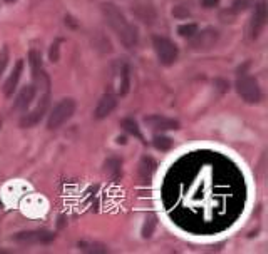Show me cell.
<instances>
[{
	"label": "cell",
	"mask_w": 268,
	"mask_h": 254,
	"mask_svg": "<svg viewBox=\"0 0 268 254\" xmlns=\"http://www.w3.org/2000/svg\"><path fill=\"white\" fill-rule=\"evenodd\" d=\"M156 169H158V162L152 159V157H150V156L142 157L140 162V176L142 181H150L152 174L156 172Z\"/></svg>",
	"instance_id": "cell-14"
},
{
	"label": "cell",
	"mask_w": 268,
	"mask_h": 254,
	"mask_svg": "<svg viewBox=\"0 0 268 254\" xmlns=\"http://www.w3.org/2000/svg\"><path fill=\"white\" fill-rule=\"evenodd\" d=\"M268 20V10H266V2H258L255 7V13H253V20H252V37L253 39H258L260 37L262 30L265 28Z\"/></svg>",
	"instance_id": "cell-8"
},
{
	"label": "cell",
	"mask_w": 268,
	"mask_h": 254,
	"mask_svg": "<svg viewBox=\"0 0 268 254\" xmlns=\"http://www.w3.org/2000/svg\"><path fill=\"white\" fill-rule=\"evenodd\" d=\"M121 167H122V161L118 159V157H109L104 162V172L114 181H118L121 177Z\"/></svg>",
	"instance_id": "cell-15"
},
{
	"label": "cell",
	"mask_w": 268,
	"mask_h": 254,
	"mask_svg": "<svg viewBox=\"0 0 268 254\" xmlns=\"http://www.w3.org/2000/svg\"><path fill=\"white\" fill-rule=\"evenodd\" d=\"M79 248L84 249V251H90V253H106L108 249L102 246H98V244H88V243H79Z\"/></svg>",
	"instance_id": "cell-21"
},
{
	"label": "cell",
	"mask_w": 268,
	"mask_h": 254,
	"mask_svg": "<svg viewBox=\"0 0 268 254\" xmlns=\"http://www.w3.org/2000/svg\"><path fill=\"white\" fill-rule=\"evenodd\" d=\"M178 33L183 39H193L198 33V25L196 23H183V25L178 27Z\"/></svg>",
	"instance_id": "cell-18"
},
{
	"label": "cell",
	"mask_w": 268,
	"mask_h": 254,
	"mask_svg": "<svg viewBox=\"0 0 268 254\" xmlns=\"http://www.w3.org/2000/svg\"><path fill=\"white\" fill-rule=\"evenodd\" d=\"M156 224H158V219L154 214H151L150 218H146L144 224H142V238H151L156 229Z\"/></svg>",
	"instance_id": "cell-20"
},
{
	"label": "cell",
	"mask_w": 268,
	"mask_h": 254,
	"mask_svg": "<svg viewBox=\"0 0 268 254\" xmlns=\"http://www.w3.org/2000/svg\"><path fill=\"white\" fill-rule=\"evenodd\" d=\"M236 92L240 94V97L248 104H256L260 102L263 94L262 87L258 84V80L253 75L248 74H240V77L236 79Z\"/></svg>",
	"instance_id": "cell-2"
},
{
	"label": "cell",
	"mask_w": 268,
	"mask_h": 254,
	"mask_svg": "<svg viewBox=\"0 0 268 254\" xmlns=\"http://www.w3.org/2000/svg\"><path fill=\"white\" fill-rule=\"evenodd\" d=\"M152 45H154V50L158 54V59L162 65H173L176 59H178V47H176L174 42H171L166 37H154L152 39Z\"/></svg>",
	"instance_id": "cell-4"
},
{
	"label": "cell",
	"mask_w": 268,
	"mask_h": 254,
	"mask_svg": "<svg viewBox=\"0 0 268 254\" xmlns=\"http://www.w3.org/2000/svg\"><path fill=\"white\" fill-rule=\"evenodd\" d=\"M118 105V99L114 94H104L102 97H100L98 107H96L94 111V117L96 119H106L108 116H111L112 111L116 109Z\"/></svg>",
	"instance_id": "cell-9"
},
{
	"label": "cell",
	"mask_w": 268,
	"mask_h": 254,
	"mask_svg": "<svg viewBox=\"0 0 268 254\" xmlns=\"http://www.w3.org/2000/svg\"><path fill=\"white\" fill-rule=\"evenodd\" d=\"M36 94H37L36 85H26V87H24L17 95V100H16L17 111H27L28 105L32 104V100L36 99Z\"/></svg>",
	"instance_id": "cell-12"
},
{
	"label": "cell",
	"mask_w": 268,
	"mask_h": 254,
	"mask_svg": "<svg viewBox=\"0 0 268 254\" xmlns=\"http://www.w3.org/2000/svg\"><path fill=\"white\" fill-rule=\"evenodd\" d=\"M76 114V100L74 99H64L54 107V111L50 112L49 121H47V127L50 131L62 127Z\"/></svg>",
	"instance_id": "cell-3"
},
{
	"label": "cell",
	"mask_w": 268,
	"mask_h": 254,
	"mask_svg": "<svg viewBox=\"0 0 268 254\" xmlns=\"http://www.w3.org/2000/svg\"><path fill=\"white\" fill-rule=\"evenodd\" d=\"M119 84H118V94L119 95H126L129 92V87H131V69L126 62H121L119 64V70L116 72Z\"/></svg>",
	"instance_id": "cell-11"
},
{
	"label": "cell",
	"mask_w": 268,
	"mask_h": 254,
	"mask_svg": "<svg viewBox=\"0 0 268 254\" xmlns=\"http://www.w3.org/2000/svg\"><path fill=\"white\" fill-rule=\"evenodd\" d=\"M176 17H188L190 15V12H186V10H181V8H176V10L173 12Z\"/></svg>",
	"instance_id": "cell-27"
},
{
	"label": "cell",
	"mask_w": 268,
	"mask_h": 254,
	"mask_svg": "<svg viewBox=\"0 0 268 254\" xmlns=\"http://www.w3.org/2000/svg\"><path fill=\"white\" fill-rule=\"evenodd\" d=\"M102 13H104V17H106L108 23L111 25V28L118 33L119 40L122 42L124 47L131 49V47L138 44V40H140L138 28L126 20L122 12L119 10L114 3H102Z\"/></svg>",
	"instance_id": "cell-1"
},
{
	"label": "cell",
	"mask_w": 268,
	"mask_h": 254,
	"mask_svg": "<svg viewBox=\"0 0 268 254\" xmlns=\"http://www.w3.org/2000/svg\"><path fill=\"white\" fill-rule=\"evenodd\" d=\"M28 62H30V67H32V74H37V72L42 70V55H40V52H37V50L28 52Z\"/></svg>",
	"instance_id": "cell-19"
},
{
	"label": "cell",
	"mask_w": 268,
	"mask_h": 254,
	"mask_svg": "<svg viewBox=\"0 0 268 254\" xmlns=\"http://www.w3.org/2000/svg\"><path fill=\"white\" fill-rule=\"evenodd\" d=\"M214 85H216V87L222 90V92H226V90L230 89V84L226 82V80H223V79H216V80H214Z\"/></svg>",
	"instance_id": "cell-25"
},
{
	"label": "cell",
	"mask_w": 268,
	"mask_h": 254,
	"mask_svg": "<svg viewBox=\"0 0 268 254\" xmlns=\"http://www.w3.org/2000/svg\"><path fill=\"white\" fill-rule=\"evenodd\" d=\"M201 3H203L204 8H213V7L218 5L220 0H201Z\"/></svg>",
	"instance_id": "cell-26"
},
{
	"label": "cell",
	"mask_w": 268,
	"mask_h": 254,
	"mask_svg": "<svg viewBox=\"0 0 268 254\" xmlns=\"http://www.w3.org/2000/svg\"><path fill=\"white\" fill-rule=\"evenodd\" d=\"M14 239L26 244H50L56 239V233L47 231V229H34V231L17 233Z\"/></svg>",
	"instance_id": "cell-5"
},
{
	"label": "cell",
	"mask_w": 268,
	"mask_h": 254,
	"mask_svg": "<svg viewBox=\"0 0 268 254\" xmlns=\"http://www.w3.org/2000/svg\"><path fill=\"white\" fill-rule=\"evenodd\" d=\"M6 2H8V3H14V2H17V0H6Z\"/></svg>",
	"instance_id": "cell-28"
},
{
	"label": "cell",
	"mask_w": 268,
	"mask_h": 254,
	"mask_svg": "<svg viewBox=\"0 0 268 254\" xmlns=\"http://www.w3.org/2000/svg\"><path fill=\"white\" fill-rule=\"evenodd\" d=\"M173 139L168 136H154L152 139V146L156 147L158 151H170L173 147Z\"/></svg>",
	"instance_id": "cell-17"
},
{
	"label": "cell",
	"mask_w": 268,
	"mask_h": 254,
	"mask_svg": "<svg viewBox=\"0 0 268 254\" xmlns=\"http://www.w3.org/2000/svg\"><path fill=\"white\" fill-rule=\"evenodd\" d=\"M59 42H60V40H57L56 44H52V49H50V54H49V57H50L52 62H57V60H59Z\"/></svg>",
	"instance_id": "cell-24"
},
{
	"label": "cell",
	"mask_w": 268,
	"mask_h": 254,
	"mask_svg": "<svg viewBox=\"0 0 268 254\" xmlns=\"http://www.w3.org/2000/svg\"><path fill=\"white\" fill-rule=\"evenodd\" d=\"M49 104H50V94L46 92L44 97L40 99L39 105H37L34 111L27 112L26 116L20 119V126L22 127H34V126H37V124L42 121L44 114L47 112V107H49Z\"/></svg>",
	"instance_id": "cell-6"
},
{
	"label": "cell",
	"mask_w": 268,
	"mask_h": 254,
	"mask_svg": "<svg viewBox=\"0 0 268 254\" xmlns=\"http://www.w3.org/2000/svg\"><path fill=\"white\" fill-rule=\"evenodd\" d=\"M7 64H8V49L4 47V50L0 52V77H2V74L6 72Z\"/></svg>",
	"instance_id": "cell-23"
},
{
	"label": "cell",
	"mask_w": 268,
	"mask_h": 254,
	"mask_svg": "<svg viewBox=\"0 0 268 254\" xmlns=\"http://www.w3.org/2000/svg\"><path fill=\"white\" fill-rule=\"evenodd\" d=\"M22 72H24V60H18L16 64V67H14L10 77L7 79L6 85H4V94H6L7 97H10V95L16 92L18 80H20V77H22Z\"/></svg>",
	"instance_id": "cell-13"
},
{
	"label": "cell",
	"mask_w": 268,
	"mask_h": 254,
	"mask_svg": "<svg viewBox=\"0 0 268 254\" xmlns=\"http://www.w3.org/2000/svg\"><path fill=\"white\" fill-rule=\"evenodd\" d=\"M0 127H2V116H0Z\"/></svg>",
	"instance_id": "cell-30"
},
{
	"label": "cell",
	"mask_w": 268,
	"mask_h": 254,
	"mask_svg": "<svg viewBox=\"0 0 268 254\" xmlns=\"http://www.w3.org/2000/svg\"><path fill=\"white\" fill-rule=\"evenodd\" d=\"M218 42V32L214 28H206L203 32H198L193 37V42H191V47L193 50H210L214 44Z\"/></svg>",
	"instance_id": "cell-7"
},
{
	"label": "cell",
	"mask_w": 268,
	"mask_h": 254,
	"mask_svg": "<svg viewBox=\"0 0 268 254\" xmlns=\"http://www.w3.org/2000/svg\"><path fill=\"white\" fill-rule=\"evenodd\" d=\"M121 127H122L126 132L131 134V136L138 137L140 141L144 142V136H142V132H141V129H140V124L134 121L132 117H124L122 121H121Z\"/></svg>",
	"instance_id": "cell-16"
},
{
	"label": "cell",
	"mask_w": 268,
	"mask_h": 254,
	"mask_svg": "<svg viewBox=\"0 0 268 254\" xmlns=\"http://www.w3.org/2000/svg\"><path fill=\"white\" fill-rule=\"evenodd\" d=\"M144 122L150 126L152 131H173V129H180V122L170 117L162 116H151L146 117Z\"/></svg>",
	"instance_id": "cell-10"
},
{
	"label": "cell",
	"mask_w": 268,
	"mask_h": 254,
	"mask_svg": "<svg viewBox=\"0 0 268 254\" xmlns=\"http://www.w3.org/2000/svg\"><path fill=\"white\" fill-rule=\"evenodd\" d=\"M4 208V203H2V199H0V209H2Z\"/></svg>",
	"instance_id": "cell-29"
},
{
	"label": "cell",
	"mask_w": 268,
	"mask_h": 254,
	"mask_svg": "<svg viewBox=\"0 0 268 254\" xmlns=\"http://www.w3.org/2000/svg\"><path fill=\"white\" fill-rule=\"evenodd\" d=\"M248 5H250V0H234L232 12H233V13H240V12H243V10H246Z\"/></svg>",
	"instance_id": "cell-22"
}]
</instances>
